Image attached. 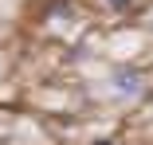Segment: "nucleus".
Segmentation results:
<instances>
[{
	"label": "nucleus",
	"instance_id": "1",
	"mask_svg": "<svg viewBox=\"0 0 153 145\" xmlns=\"http://www.w3.org/2000/svg\"><path fill=\"white\" fill-rule=\"evenodd\" d=\"M114 90L137 94V90H141V75H137V71H114Z\"/></svg>",
	"mask_w": 153,
	"mask_h": 145
},
{
	"label": "nucleus",
	"instance_id": "2",
	"mask_svg": "<svg viewBox=\"0 0 153 145\" xmlns=\"http://www.w3.org/2000/svg\"><path fill=\"white\" fill-rule=\"evenodd\" d=\"M106 4H110V8H118V12H126V8L134 4V0H106Z\"/></svg>",
	"mask_w": 153,
	"mask_h": 145
},
{
	"label": "nucleus",
	"instance_id": "3",
	"mask_svg": "<svg viewBox=\"0 0 153 145\" xmlns=\"http://www.w3.org/2000/svg\"><path fill=\"white\" fill-rule=\"evenodd\" d=\"M98 145H114V141H98Z\"/></svg>",
	"mask_w": 153,
	"mask_h": 145
}]
</instances>
